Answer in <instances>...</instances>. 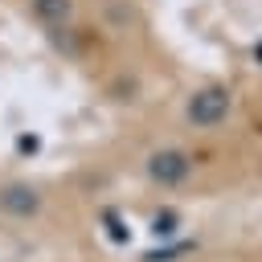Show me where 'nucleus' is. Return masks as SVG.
<instances>
[{"mask_svg":"<svg viewBox=\"0 0 262 262\" xmlns=\"http://www.w3.org/2000/svg\"><path fill=\"white\" fill-rule=\"evenodd\" d=\"M25 4V16L37 33L45 37H61L78 25L82 16V0H20Z\"/></svg>","mask_w":262,"mask_h":262,"instance_id":"1","label":"nucleus"},{"mask_svg":"<svg viewBox=\"0 0 262 262\" xmlns=\"http://www.w3.org/2000/svg\"><path fill=\"white\" fill-rule=\"evenodd\" d=\"M41 192H37V184H29V180H8V184H0V213L4 217H12V221H33L37 213H41Z\"/></svg>","mask_w":262,"mask_h":262,"instance_id":"2","label":"nucleus"},{"mask_svg":"<svg viewBox=\"0 0 262 262\" xmlns=\"http://www.w3.org/2000/svg\"><path fill=\"white\" fill-rule=\"evenodd\" d=\"M225 111H229V94H225L221 86H205V90H196V94H192V102H188V119H192V123H201V127L221 123V119H225Z\"/></svg>","mask_w":262,"mask_h":262,"instance_id":"3","label":"nucleus"},{"mask_svg":"<svg viewBox=\"0 0 262 262\" xmlns=\"http://www.w3.org/2000/svg\"><path fill=\"white\" fill-rule=\"evenodd\" d=\"M147 172L160 180V184H176L180 176H188V156L184 151H156L147 160Z\"/></svg>","mask_w":262,"mask_h":262,"instance_id":"4","label":"nucleus"}]
</instances>
